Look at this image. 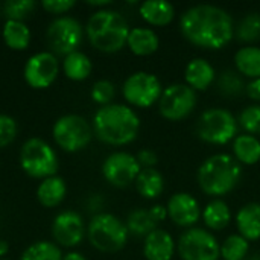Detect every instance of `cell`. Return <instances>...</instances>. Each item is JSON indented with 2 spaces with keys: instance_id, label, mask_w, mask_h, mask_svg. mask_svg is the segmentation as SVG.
Masks as SVG:
<instances>
[{
  "instance_id": "obj_41",
  "label": "cell",
  "mask_w": 260,
  "mask_h": 260,
  "mask_svg": "<svg viewBox=\"0 0 260 260\" xmlns=\"http://www.w3.org/2000/svg\"><path fill=\"white\" fill-rule=\"evenodd\" d=\"M149 212H151V215H152V218H154V221H155V222L165 221V219H166V216H168V209H166L165 206H161V204H155V206H152Z\"/></svg>"
},
{
  "instance_id": "obj_44",
  "label": "cell",
  "mask_w": 260,
  "mask_h": 260,
  "mask_svg": "<svg viewBox=\"0 0 260 260\" xmlns=\"http://www.w3.org/2000/svg\"><path fill=\"white\" fill-rule=\"evenodd\" d=\"M88 5H90V6H108V5H111V2H110V0H102V2H88Z\"/></svg>"
},
{
  "instance_id": "obj_24",
  "label": "cell",
  "mask_w": 260,
  "mask_h": 260,
  "mask_svg": "<svg viewBox=\"0 0 260 260\" xmlns=\"http://www.w3.org/2000/svg\"><path fill=\"white\" fill-rule=\"evenodd\" d=\"M235 158L242 165H256L260 161V140L256 136L241 134L233 140Z\"/></svg>"
},
{
  "instance_id": "obj_36",
  "label": "cell",
  "mask_w": 260,
  "mask_h": 260,
  "mask_svg": "<svg viewBox=\"0 0 260 260\" xmlns=\"http://www.w3.org/2000/svg\"><path fill=\"white\" fill-rule=\"evenodd\" d=\"M91 99L93 102L99 104L101 107H105V105H110L111 101L114 99V94H116V88H114V84L108 79H101V81H96L91 87Z\"/></svg>"
},
{
  "instance_id": "obj_8",
  "label": "cell",
  "mask_w": 260,
  "mask_h": 260,
  "mask_svg": "<svg viewBox=\"0 0 260 260\" xmlns=\"http://www.w3.org/2000/svg\"><path fill=\"white\" fill-rule=\"evenodd\" d=\"M52 136L62 151L78 152L88 146L93 137V129L82 116L66 114L53 123Z\"/></svg>"
},
{
  "instance_id": "obj_23",
  "label": "cell",
  "mask_w": 260,
  "mask_h": 260,
  "mask_svg": "<svg viewBox=\"0 0 260 260\" xmlns=\"http://www.w3.org/2000/svg\"><path fill=\"white\" fill-rule=\"evenodd\" d=\"M134 183L137 192L146 200H155L165 190V178L155 168L142 169Z\"/></svg>"
},
{
  "instance_id": "obj_2",
  "label": "cell",
  "mask_w": 260,
  "mask_h": 260,
  "mask_svg": "<svg viewBox=\"0 0 260 260\" xmlns=\"http://www.w3.org/2000/svg\"><path fill=\"white\" fill-rule=\"evenodd\" d=\"M140 129V119L136 111L122 104L101 107L93 117V133L111 146L128 145L136 140Z\"/></svg>"
},
{
  "instance_id": "obj_4",
  "label": "cell",
  "mask_w": 260,
  "mask_h": 260,
  "mask_svg": "<svg viewBox=\"0 0 260 260\" xmlns=\"http://www.w3.org/2000/svg\"><path fill=\"white\" fill-rule=\"evenodd\" d=\"M242 177L241 163L230 154H215L203 161L198 169V184L210 197L230 193Z\"/></svg>"
},
{
  "instance_id": "obj_38",
  "label": "cell",
  "mask_w": 260,
  "mask_h": 260,
  "mask_svg": "<svg viewBox=\"0 0 260 260\" xmlns=\"http://www.w3.org/2000/svg\"><path fill=\"white\" fill-rule=\"evenodd\" d=\"M41 6L49 14L62 15L75 6V2L73 0H43Z\"/></svg>"
},
{
  "instance_id": "obj_40",
  "label": "cell",
  "mask_w": 260,
  "mask_h": 260,
  "mask_svg": "<svg viewBox=\"0 0 260 260\" xmlns=\"http://www.w3.org/2000/svg\"><path fill=\"white\" fill-rule=\"evenodd\" d=\"M247 94L250 99L253 101H259L260 102V79H251L247 84Z\"/></svg>"
},
{
  "instance_id": "obj_26",
  "label": "cell",
  "mask_w": 260,
  "mask_h": 260,
  "mask_svg": "<svg viewBox=\"0 0 260 260\" xmlns=\"http://www.w3.org/2000/svg\"><path fill=\"white\" fill-rule=\"evenodd\" d=\"M5 44L12 50H24L30 43V30L24 21L6 20L2 29Z\"/></svg>"
},
{
  "instance_id": "obj_12",
  "label": "cell",
  "mask_w": 260,
  "mask_h": 260,
  "mask_svg": "<svg viewBox=\"0 0 260 260\" xmlns=\"http://www.w3.org/2000/svg\"><path fill=\"white\" fill-rule=\"evenodd\" d=\"M178 254L183 260H218L221 245L204 229H190L178 239Z\"/></svg>"
},
{
  "instance_id": "obj_5",
  "label": "cell",
  "mask_w": 260,
  "mask_h": 260,
  "mask_svg": "<svg viewBox=\"0 0 260 260\" xmlns=\"http://www.w3.org/2000/svg\"><path fill=\"white\" fill-rule=\"evenodd\" d=\"M128 235L126 224L111 213H99L93 216L87 227L90 244L102 253H116L122 250L128 241Z\"/></svg>"
},
{
  "instance_id": "obj_31",
  "label": "cell",
  "mask_w": 260,
  "mask_h": 260,
  "mask_svg": "<svg viewBox=\"0 0 260 260\" xmlns=\"http://www.w3.org/2000/svg\"><path fill=\"white\" fill-rule=\"evenodd\" d=\"M218 90L227 98H236L247 90V84L244 82L239 72L227 69L218 78Z\"/></svg>"
},
{
  "instance_id": "obj_43",
  "label": "cell",
  "mask_w": 260,
  "mask_h": 260,
  "mask_svg": "<svg viewBox=\"0 0 260 260\" xmlns=\"http://www.w3.org/2000/svg\"><path fill=\"white\" fill-rule=\"evenodd\" d=\"M8 251H9V245H8V242H6V241H0V257L6 256V254H8Z\"/></svg>"
},
{
  "instance_id": "obj_22",
  "label": "cell",
  "mask_w": 260,
  "mask_h": 260,
  "mask_svg": "<svg viewBox=\"0 0 260 260\" xmlns=\"http://www.w3.org/2000/svg\"><path fill=\"white\" fill-rule=\"evenodd\" d=\"M67 193L66 183L61 177H49L46 180H41L38 189H37V198L43 207L53 209L59 206Z\"/></svg>"
},
{
  "instance_id": "obj_6",
  "label": "cell",
  "mask_w": 260,
  "mask_h": 260,
  "mask_svg": "<svg viewBox=\"0 0 260 260\" xmlns=\"http://www.w3.org/2000/svg\"><path fill=\"white\" fill-rule=\"evenodd\" d=\"M20 166L32 178L46 180L56 175L59 168L55 149L43 139L32 137L24 142L20 151Z\"/></svg>"
},
{
  "instance_id": "obj_18",
  "label": "cell",
  "mask_w": 260,
  "mask_h": 260,
  "mask_svg": "<svg viewBox=\"0 0 260 260\" xmlns=\"http://www.w3.org/2000/svg\"><path fill=\"white\" fill-rule=\"evenodd\" d=\"M184 79H186V84L192 90L204 91L215 81V69H213V66L207 59H204V58H193L186 66Z\"/></svg>"
},
{
  "instance_id": "obj_3",
  "label": "cell",
  "mask_w": 260,
  "mask_h": 260,
  "mask_svg": "<svg viewBox=\"0 0 260 260\" xmlns=\"http://www.w3.org/2000/svg\"><path fill=\"white\" fill-rule=\"evenodd\" d=\"M126 18L114 9L96 11L85 24L90 44L104 53H114L126 46L129 35Z\"/></svg>"
},
{
  "instance_id": "obj_10",
  "label": "cell",
  "mask_w": 260,
  "mask_h": 260,
  "mask_svg": "<svg viewBox=\"0 0 260 260\" xmlns=\"http://www.w3.org/2000/svg\"><path fill=\"white\" fill-rule=\"evenodd\" d=\"M161 93L163 88L158 78L148 72H136L129 75L122 85V94L125 101L139 108H148L154 105L158 102Z\"/></svg>"
},
{
  "instance_id": "obj_1",
  "label": "cell",
  "mask_w": 260,
  "mask_h": 260,
  "mask_svg": "<svg viewBox=\"0 0 260 260\" xmlns=\"http://www.w3.org/2000/svg\"><path fill=\"white\" fill-rule=\"evenodd\" d=\"M183 37L192 44L218 50L235 37V23L230 14L215 5H197L183 12L180 18Z\"/></svg>"
},
{
  "instance_id": "obj_17",
  "label": "cell",
  "mask_w": 260,
  "mask_h": 260,
  "mask_svg": "<svg viewBox=\"0 0 260 260\" xmlns=\"http://www.w3.org/2000/svg\"><path fill=\"white\" fill-rule=\"evenodd\" d=\"M174 251H175L174 238L161 229H155L152 233H149L145 238L143 254L146 260H171L174 256Z\"/></svg>"
},
{
  "instance_id": "obj_15",
  "label": "cell",
  "mask_w": 260,
  "mask_h": 260,
  "mask_svg": "<svg viewBox=\"0 0 260 260\" xmlns=\"http://www.w3.org/2000/svg\"><path fill=\"white\" fill-rule=\"evenodd\" d=\"M52 235L58 247H78L85 236V225L81 215L73 210H64L58 213L52 224Z\"/></svg>"
},
{
  "instance_id": "obj_25",
  "label": "cell",
  "mask_w": 260,
  "mask_h": 260,
  "mask_svg": "<svg viewBox=\"0 0 260 260\" xmlns=\"http://www.w3.org/2000/svg\"><path fill=\"white\" fill-rule=\"evenodd\" d=\"M201 216H203V221L207 225V229L219 232V230H224L230 224L232 212L225 201L213 200L204 207Z\"/></svg>"
},
{
  "instance_id": "obj_34",
  "label": "cell",
  "mask_w": 260,
  "mask_h": 260,
  "mask_svg": "<svg viewBox=\"0 0 260 260\" xmlns=\"http://www.w3.org/2000/svg\"><path fill=\"white\" fill-rule=\"evenodd\" d=\"M37 8V3L34 0H8L3 3V14L6 20H15L23 21L26 17H29L34 9Z\"/></svg>"
},
{
  "instance_id": "obj_35",
  "label": "cell",
  "mask_w": 260,
  "mask_h": 260,
  "mask_svg": "<svg viewBox=\"0 0 260 260\" xmlns=\"http://www.w3.org/2000/svg\"><path fill=\"white\" fill-rule=\"evenodd\" d=\"M238 122L247 131V134L250 136L260 134V104L244 108L242 113L239 114Z\"/></svg>"
},
{
  "instance_id": "obj_46",
  "label": "cell",
  "mask_w": 260,
  "mask_h": 260,
  "mask_svg": "<svg viewBox=\"0 0 260 260\" xmlns=\"http://www.w3.org/2000/svg\"><path fill=\"white\" fill-rule=\"evenodd\" d=\"M2 260H6V259H2Z\"/></svg>"
},
{
  "instance_id": "obj_30",
  "label": "cell",
  "mask_w": 260,
  "mask_h": 260,
  "mask_svg": "<svg viewBox=\"0 0 260 260\" xmlns=\"http://www.w3.org/2000/svg\"><path fill=\"white\" fill-rule=\"evenodd\" d=\"M61 247H58L53 242L49 241H38L32 245H29L20 260H62Z\"/></svg>"
},
{
  "instance_id": "obj_42",
  "label": "cell",
  "mask_w": 260,
  "mask_h": 260,
  "mask_svg": "<svg viewBox=\"0 0 260 260\" xmlns=\"http://www.w3.org/2000/svg\"><path fill=\"white\" fill-rule=\"evenodd\" d=\"M62 260H87L81 253H78V251H70V253H67V254H64L62 256Z\"/></svg>"
},
{
  "instance_id": "obj_14",
  "label": "cell",
  "mask_w": 260,
  "mask_h": 260,
  "mask_svg": "<svg viewBox=\"0 0 260 260\" xmlns=\"http://www.w3.org/2000/svg\"><path fill=\"white\" fill-rule=\"evenodd\" d=\"M142 171L136 155L129 152L110 154L102 165L104 178L114 187H126L136 181Z\"/></svg>"
},
{
  "instance_id": "obj_13",
  "label": "cell",
  "mask_w": 260,
  "mask_h": 260,
  "mask_svg": "<svg viewBox=\"0 0 260 260\" xmlns=\"http://www.w3.org/2000/svg\"><path fill=\"white\" fill-rule=\"evenodd\" d=\"M59 73L58 58L52 52H38L32 55L23 69L24 81L29 87L35 90H43L50 87Z\"/></svg>"
},
{
  "instance_id": "obj_27",
  "label": "cell",
  "mask_w": 260,
  "mask_h": 260,
  "mask_svg": "<svg viewBox=\"0 0 260 260\" xmlns=\"http://www.w3.org/2000/svg\"><path fill=\"white\" fill-rule=\"evenodd\" d=\"M235 64L239 73L251 79H260V47L245 46L235 55Z\"/></svg>"
},
{
  "instance_id": "obj_39",
  "label": "cell",
  "mask_w": 260,
  "mask_h": 260,
  "mask_svg": "<svg viewBox=\"0 0 260 260\" xmlns=\"http://www.w3.org/2000/svg\"><path fill=\"white\" fill-rule=\"evenodd\" d=\"M136 158L143 169H149V168H154L157 165V154L151 149H142L136 155Z\"/></svg>"
},
{
  "instance_id": "obj_11",
  "label": "cell",
  "mask_w": 260,
  "mask_h": 260,
  "mask_svg": "<svg viewBox=\"0 0 260 260\" xmlns=\"http://www.w3.org/2000/svg\"><path fill=\"white\" fill-rule=\"evenodd\" d=\"M197 107V93L187 84H171L168 85L160 99L158 111L168 120H183Z\"/></svg>"
},
{
  "instance_id": "obj_7",
  "label": "cell",
  "mask_w": 260,
  "mask_h": 260,
  "mask_svg": "<svg viewBox=\"0 0 260 260\" xmlns=\"http://www.w3.org/2000/svg\"><path fill=\"white\" fill-rule=\"evenodd\" d=\"M236 117L224 108L206 110L197 123L198 137L210 145H227L236 139L238 134Z\"/></svg>"
},
{
  "instance_id": "obj_19",
  "label": "cell",
  "mask_w": 260,
  "mask_h": 260,
  "mask_svg": "<svg viewBox=\"0 0 260 260\" xmlns=\"http://www.w3.org/2000/svg\"><path fill=\"white\" fill-rule=\"evenodd\" d=\"M236 227L242 238L250 241L260 239V204L248 203L236 215Z\"/></svg>"
},
{
  "instance_id": "obj_28",
  "label": "cell",
  "mask_w": 260,
  "mask_h": 260,
  "mask_svg": "<svg viewBox=\"0 0 260 260\" xmlns=\"http://www.w3.org/2000/svg\"><path fill=\"white\" fill-rule=\"evenodd\" d=\"M93 70V64L90 58L84 52H73L67 56H64L62 61V72L64 75L72 81H84L90 76Z\"/></svg>"
},
{
  "instance_id": "obj_20",
  "label": "cell",
  "mask_w": 260,
  "mask_h": 260,
  "mask_svg": "<svg viewBox=\"0 0 260 260\" xmlns=\"http://www.w3.org/2000/svg\"><path fill=\"white\" fill-rule=\"evenodd\" d=\"M140 17L152 26H168L175 17V6L166 0H148L139 8Z\"/></svg>"
},
{
  "instance_id": "obj_21",
  "label": "cell",
  "mask_w": 260,
  "mask_h": 260,
  "mask_svg": "<svg viewBox=\"0 0 260 260\" xmlns=\"http://www.w3.org/2000/svg\"><path fill=\"white\" fill-rule=\"evenodd\" d=\"M126 46L134 55L148 56V55H152L158 49L160 41H158L157 34L152 29H149V27H133L129 30Z\"/></svg>"
},
{
  "instance_id": "obj_45",
  "label": "cell",
  "mask_w": 260,
  "mask_h": 260,
  "mask_svg": "<svg viewBox=\"0 0 260 260\" xmlns=\"http://www.w3.org/2000/svg\"><path fill=\"white\" fill-rule=\"evenodd\" d=\"M248 260H260L259 256H256V257H251V259H248Z\"/></svg>"
},
{
  "instance_id": "obj_16",
  "label": "cell",
  "mask_w": 260,
  "mask_h": 260,
  "mask_svg": "<svg viewBox=\"0 0 260 260\" xmlns=\"http://www.w3.org/2000/svg\"><path fill=\"white\" fill-rule=\"evenodd\" d=\"M168 216L174 224L180 227H192L200 221L201 209L195 197L186 192H178L172 195L168 201Z\"/></svg>"
},
{
  "instance_id": "obj_32",
  "label": "cell",
  "mask_w": 260,
  "mask_h": 260,
  "mask_svg": "<svg viewBox=\"0 0 260 260\" xmlns=\"http://www.w3.org/2000/svg\"><path fill=\"white\" fill-rule=\"evenodd\" d=\"M250 244L241 235L229 236L221 245V257L224 260H244L248 254Z\"/></svg>"
},
{
  "instance_id": "obj_9",
  "label": "cell",
  "mask_w": 260,
  "mask_h": 260,
  "mask_svg": "<svg viewBox=\"0 0 260 260\" xmlns=\"http://www.w3.org/2000/svg\"><path fill=\"white\" fill-rule=\"evenodd\" d=\"M82 24L69 15L55 18L46 30V43L50 52L58 56H67L78 50L82 43Z\"/></svg>"
},
{
  "instance_id": "obj_29",
  "label": "cell",
  "mask_w": 260,
  "mask_h": 260,
  "mask_svg": "<svg viewBox=\"0 0 260 260\" xmlns=\"http://www.w3.org/2000/svg\"><path fill=\"white\" fill-rule=\"evenodd\" d=\"M126 229L134 236L146 238L149 233H152L157 229V222L154 221L149 210L137 209L129 213V216L126 219Z\"/></svg>"
},
{
  "instance_id": "obj_37",
  "label": "cell",
  "mask_w": 260,
  "mask_h": 260,
  "mask_svg": "<svg viewBox=\"0 0 260 260\" xmlns=\"http://www.w3.org/2000/svg\"><path fill=\"white\" fill-rule=\"evenodd\" d=\"M17 136V123L11 116L0 114V148L8 146Z\"/></svg>"
},
{
  "instance_id": "obj_33",
  "label": "cell",
  "mask_w": 260,
  "mask_h": 260,
  "mask_svg": "<svg viewBox=\"0 0 260 260\" xmlns=\"http://www.w3.org/2000/svg\"><path fill=\"white\" fill-rule=\"evenodd\" d=\"M236 37L239 41L244 43H254L260 40V14L251 12L245 15L238 27H236Z\"/></svg>"
}]
</instances>
